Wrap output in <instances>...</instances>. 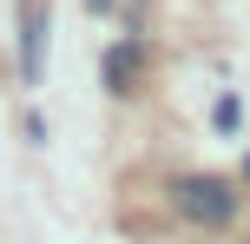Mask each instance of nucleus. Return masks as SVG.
Masks as SVG:
<instances>
[{
    "instance_id": "obj_3",
    "label": "nucleus",
    "mask_w": 250,
    "mask_h": 244,
    "mask_svg": "<svg viewBox=\"0 0 250 244\" xmlns=\"http://www.w3.org/2000/svg\"><path fill=\"white\" fill-rule=\"evenodd\" d=\"M211 119H217V132H237V126H244V106H237V99H217Z\"/></svg>"
},
{
    "instance_id": "obj_2",
    "label": "nucleus",
    "mask_w": 250,
    "mask_h": 244,
    "mask_svg": "<svg viewBox=\"0 0 250 244\" xmlns=\"http://www.w3.org/2000/svg\"><path fill=\"white\" fill-rule=\"evenodd\" d=\"M40 60H46V7L33 0V13H26V79H40Z\"/></svg>"
},
{
    "instance_id": "obj_1",
    "label": "nucleus",
    "mask_w": 250,
    "mask_h": 244,
    "mask_svg": "<svg viewBox=\"0 0 250 244\" xmlns=\"http://www.w3.org/2000/svg\"><path fill=\"white\" fill-rule=\"evenodd\" d=\"M171 205L185 211L191 224H230V218H237V192H230L224 178H204V172L171 185Z\"/></svg>"
}]
</instances>
